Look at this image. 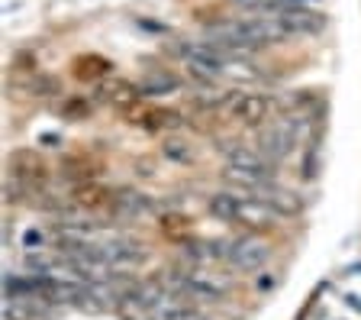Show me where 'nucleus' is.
I'll use <instances>...</instances> for the list:
<instances>
[{
	"label": "nucleus",
	"mask_w": 361,
	"mask_h": 320,
	"mask_svg": "<svg viewBox=\"0 0 361 320\" xmlns=\"http://www.w3.org/2000/svg\"><path fill=\"white\" fill-rule=\"evenodd\" d=\"M210 213L223 223H233V227H242L248 233H271V230L281 227V217L274 207H268L262 198L255 194H239V191H219L210 198Z\"/></svg>",
	"instance_id": "obj_1"
},
{
	"label": "nucleus",
	"mask_w": 361,
	"mask_h": 320,
	"mask_svg": "<svg viewBox=\"0 0 361 320\" xmlns=\"http://www.w3.org/2000/svg\"><path fill=\"white\" fill-rule=\"evenodd\" d=\"M219 259L229 272L252 275L271 262V243L258 233H242V237L219 239Z\"/></svg>",
	"instance_id": "obj_2"
},
{
	"label": "nucleus",
	"mask_w": 361,
	"mask_h": 320,
	"mask_svg": "<svg viewBox=\"0 0 361 320\" xmlns=\"http://www.w3.org/2000/svg\"><path fill=\"white\" fill-rule=\"evenodd\" d=\"M178 59H180V69H184V75H188L190 81L219 84L226 78V59H229V55H223L213 42L200 39V42H184Z\"/></svg>",
	"instance_id": "obj_3"
},
{
	"label": "nucleus",
	"mask_w": 361,
	"mask_h": 320,
	"mask_svg": "<svg viewBox=\"0 0 361 320\" xmlns=\"http://www.w3.org/2000/svg\"><path fill=\"white\" fill-rule=\"evenodd\" d=\"M174 288L184 291L190 297H207V301H219L233 291V278L219 272L216 266H188L174 275Z\"/></svg>",
	"instance_id": "obj_4"
},
{
	"label": "nucleus",
	"mask_w": 361,
	"mask_h": 320,
	"mask_svg": "<svg viewBox=\"0 0 361 320\" xmlns=\"http://www.w3.org/2000/svg\"><path fill=\"white\" fill-rule=\"evenodd\" d=\"M7 175L20 182L30 198H39L49 191V162L36 149H13L7 162Z\"/></svg>",
	"instance_id": "obj_5"
},
{
	"label": "nucleus",
	"mask_w": 361,
	"mask_h": 320,
	"mask_svg": "<svg viewBox=\"0 0 361 320\" xmlns=\"http://www.w3.org/2000/svg\"><path fill=\"white\" fill-rule=\"evenodd\" d=\"M226 114L235 126L245 130H262L268 120H274V100L264 91H233Z\"/></svg>",
	"instance_id": "obj_6"
},
{
	"label": "nucleus",
	"mask_w": 361,
	"mask_h": 320,
	"mask_svg": "<svg viewBox=\"0 0 361 320\" xmlns=\"http://www.w3.org/2000/svg\"><path fill=\"white\" fill-rule=\"evenodd\" d=\"M300 143L297 139V123L293 117H274L258 130V149L268 155L271 162H284L293 153V146Z\"/></svg>",
	"instance_id": "obj_7"
},
{
	"label": "nucleus",
	"mask_w": 361,
	"mask_h": 320,
	"mask_svg": "<svg viewBox=\"0 0 361 320\" xmlns=\"http://www.w3.org/2000/svg\"><path fill=\"white\" fill-rule=\"evenodd\" d=\"M123 117H126V123H133L135 130H142V133H174L184 126V117L178 110L161 107V104H145V97Z\"/></svg>",
	"instance_id": "obj_8"
},
{
	"label": "nucleus",
	"mask_w": 361,
	"mask_h": 320,
	"mask_svg": "<svg viewBox=\"0 0 361 320\" xmlns=\"http://www.w3.org/2000/svg\"><path fill=\"white\" fill-rule=\"evenodd\" d=\"M97 100L110 110H120V114H129L139 100H142V88L139 81H129L123 75H110L97 84Z\"/></svg>",
	"instance_id": "obj_9"
},
{
	"label": "nucleus",
	"mask_w": 361,
	"mask_h": 320,
	"mask_svg": "<svg viewBox=\"0 0 361 320\" xmlns=\"http://www.w3.org/2000/svg\"><path fill=\"white\" fill-rule=\"evenodd\" d=\"M113 198H116V188H110V184H104V182H84V184H75L71 188V194H68V201L75 207H81V211H87V213H97V217H110V211H113Z\"/></svg>",
	"instance_id": "obj_10"
},
{
	"label": "nucleus",
	"mask_w": 361,
	"mask_h": 320,
	"mask_svg": "<svg viewBox=\"0 0 361 320\" xmlns=\"http://www.w3.org/2000/svg\"><path fill=\"white\" fill-rule=\"evenodd\" d=\"M55 304L42 295H10L4 304V320H55Z\"/></svg>",
	"instance_id": "obj_11"
},
{
	"label": "nucleus",
	"mask_w": 361,
	"mask_h": 320,
	"mask_svg": "<svg viewBox=\"0 0 361 320\" xmlns=\"http://www.w3.org/2000/svg\"><path fill=\"white\" fill-rule=\"evenodd\" d=\"M284 23L287 36H319V32L329 26V20H326V13H316V7H297V10H281V13H274Z\"/></svg>",
	"instance_id": "obj_12"
},
{
	"label": "nucleus",
	"mask_w": 361,
	"mask_h": 320,
	"mask_svg": "<svg viewBox=\"0 0 361 320\" xmlns=\"http://www.w3.org/2000/svg\"><path fill=\"white\" fill-rule=\"evenodd\" d=\"M149 211H152V198H149V194H142V191L133 188V184L116 188V198H113L110 217H116V220H139V217H145Z\"/></svg>",
	"instance_id": "obj_13"
},
{
	"label": "nucleus",
	"mask_w": 361,
	"mask_h": 320,
	"mask_svg": "<svg viewBox=\"0 0 361 320\" xmlns=\"http://www.w3.org/2000/svg\"><path fill=\"white\" fill-rule=\"evenodd\" d=\"M226 165H239V168H248V172H258L264 178H274V165L278 162H271L258 146H229L226 149Z\"/></svg>",
	"instance_id": "obj_14"
},
{
	"label": "nucleus",
	"mask_w": 361,
	"mask_h": 320,
	"mask_svg": "<svg viewBox=\"0 0 361 320\" xmlns=\"http://www.w3.org/2000/svg\"><path fill=\"white\" fill-rule=\"evenodd\" d=\"M255 198H262L268 207H274L281 217H297V213L303 211L300 194H297V191H290V188H284V184H278V182L262 184V188L255 191Z\"/></svg>",
	"instance_id": "obj_15"
},
{
	"label": "nucleus",
	"mask_w": 361,
	"mask_h": 320,
	"mask_svg": "<svg viewBox=\"0 0 361 320\" xmlns=\"http://www.w3.org/2000/svg\"><path fill=\"white\" fill-rule=\"evenodd\" d=\"M97 172H100V165L90 159L87 153H68V155H61V162H59V175L65 178L71 188L84 184V182H94Z\"/></svg>",
	"instance_id": "obj_16"
},
{
	"label": "nucleus",
	"mask_w": 361,
	"mask_h": 320,
	"mask_svg": "<svg viewBox=\"0 0 361 320\" xmlns=\"http://www.w3.org/2000/svg\"><path fill=\"white\" fill-rule=\"evenodd\" d=\"M139 88H142V97H171L180 91V78L168 69H152L139 78Z\"/></svg>",
	"instance_id": "obj_17"
},
{
	"label": "nucleus",
	"mask_w": 361,
	"mask_h": 320,
	"mask_svg": "<svg viewBox=\"0 0 361 320\" xmlns=\"http://www.w3.org/2000/svg\"><path fill=\"white\" fill-rule=\"evenodd\" d=\"M116 311H120V317H123V320H161L158 307L152 304V301H149V297H145L139 288H129L126 295L120 297Z\"/></svg>",
	"instance_id": "obj_18"
},
{
	"label": "nucleus",
	"mask_w": 361,
	"mask_h": 320,
	"mask_svg": "<svg viewBox=\"0 0 361 320\" xmlns=\"http://www.w3.org/2000/svg\"><path fill=\"white\" fill-rule=\"evenodd\" d=\"M161 155L174 165H194L197 162V149L188 143V136H180V133H168L161 139Z\"/></svg>",
	"instance_id": "obj_19"
},
{
	"label": "nucleus",
	"mask_w": 361,
	"mask_h": 320,
	"mask_svg": "<svg viewBox=\"0 0 361 320\" xmlns=\"http://www.w3.org/2000/svg\"><path fill=\"white\" fill-rule=\"evenodd\" d=\"M75 75L78 81H104V78H110V65L100 55H84L75 61Z\"/></svg>",
	"instance_id": "obj_20"
},
{
	"label": "nucleus",
	"mask_w": 361,
	"mask_h": 320,
	"mask_svg": "<svg viewBox=\"0 0 361 320\" xmlns=\"http://www.w3.org/2000/svg\"><path fill=\"white\" fill-rule=\"evenodd\" d=\"M158 230L165 233L168 239H190V217L184 213H161V220H158Z\"/></svg>",
	"instance_id": "obj_21"
},
{
	"label": "nucleus",
	"mask_w": 361,
	"mask_h": 320,
	"mask_svg": "<svg viewBox=\"0 0 361 320\" xmlns=\"http://www.w3.org/2000/svg\"><path fill=\"white\" fill-rule=\"evenodd\" d=\"M59 114L65 117V120H84V117L90 114V100H84V97H68L65 104L59 107Z\"/></svg>",
	"instance_id": "obj_22"
},
{
	"label": "nucleus",
	"mask_w": 361,
	"mask_h": 320,
	"mask_svg": "<svg viewBox=\"0 0 361 320\" xmlns=\"http://www.w3.org/2000/svg\"><path fill=\"white\" fill-rule=\"evenodd\" d=\"M30 78H32V81H30V91L39 94V97H49V94H61L59 78H52V75H30Z\"/></svg>",
	"instance_id": "obj_23"
},
{
	"label": "nucleus",
	"mask_w": 361,
	"mask_h": 320,
	"mask_svg": "<svg viewBox=\"0 0 361 320\" xmlns=\"http://www.w3.org/2000/svg\"><path fill=\"white\" fill-rule=\"evenodd\" d=\"M319 0H268V13H281V10H297V7H313Z\"/></svg>",
	"instance_id": "obj_24"
},
{
	"label": "nucleus",
	"mask_w": 361,
	"mask_h": 320,
	"mask_svg": "<svg viewBox=\"0 0 361 320\" xmlns=\"http://www.w3.org/2000/svg\"><path fill=\"white\" fill-rule=\"evenodd\" d=\"M239 13H255V10H262V7H268V0H229Z\"/></svg>",
	"instance_id": "obj_25"
}]
</instances>
